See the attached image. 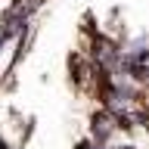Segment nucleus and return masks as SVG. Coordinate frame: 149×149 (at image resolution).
Here are the masks:
<instances>
[{
	"instance_id": "nucleus-1",
	"label": "nucleus",
	"mask_w": 149,
	"mask_h": 149,
	"mask_svg": "<svg viewBox=\"0 0 149 149\" xmlns=\"http://www.w3.org/2000/svg\"><path fill=\"white\" fill-rule=\"evenodd\" d=\"M121 130V121L112 115L106 106L96 109L90 115V140H100V143H115V134Z\"/></svg>"
},
{
	"instance_id": "nucleus-2",
	"label": "nucleus",
	"mask_w": 149,
	"mask_h": 149,
	"mask_svg": "<svg viewBox=\"0 0 149 149\" xmlns=\"http://www.w3.org/2000/svg\"><path fill=\"white\" fill-rule=\"evenodd\" d=\"M112 149H137V146H127V143H124V146H115V143H112Z\"/></svg>"
}]
</instances>
